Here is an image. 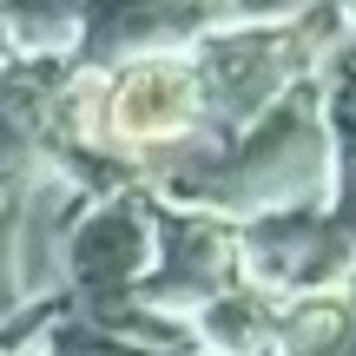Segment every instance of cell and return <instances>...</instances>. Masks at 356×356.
<instances>
[{"label": "cell", "mask_w": 356, "mask_h": 356, "mask_svg": "<svg viewBox=\"0 0 356 356\" xmlns=\"http://www.w3.org/2000/svg\"><path fill=\"white\" fill-rule=\"evenodd\" d=\"M204 139V99L191 53H152L113 73H92V145L126 159L132 172H152L159 159Z\"/></svg>", "instance_id": "obj_1"}, {"label": "cell", "mask_w": 356, "mask_h": 356, "mask_svg": "<svg viewBox=\"0 0 356 356\" xmlns=\"http://www.w3.org/2000/svg\"><path fill=\"white\" fill-rule=\"evenodd\" d=\"M323 356H356V317H350V330H343V337H337V343H330V350H323Z\"/></svg>", "instance_id": "obj_4"}, {"label": "cell", "mask_w": 356, "mask_h": 356, "mask_svg": "<svg viewBox=\"0 0 356 356\" xmlns=\"http://www.w3.org/2000/svg\"><path fill=\"white\" fill-rule=\"evenodd\" d=\"M238 284H244L238 225L204 218V211H178V204L152 198V270L139 284V304L159 310V317H178L185 310V323H191L204 304H218Z\"/></svg>", "instance_id": "obj_2"}, {"label": "cell", "mask_w": 356, "mask_h": 356, "mask_svg": "<svg viewBox=\"0 0 356 356\" xmlns=\"http://www.w3.org/2000/svg\"><path fill=\"white\" fill-rule=\"evenodd\" d=\"M152 270V198L119 191L79 211L66 238V310H126Z\"/></svg>", "instance_id": "obj_3"}]
</instances>
